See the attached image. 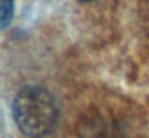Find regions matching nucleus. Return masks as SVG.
<instances>
[{
	"label": "nucleus",
	"instance_id": "f257e3e1",
	"mask_svg": "<svg viewBox=\"0 0 149 138\" xmlns=\"http://www.w3.org/2000/svg\"><path fill=\"white\" fill-rule=\"evenodd\" d=\"M13 119L23 135L44 138L58 124V105L49 92L38 85H28L13 99Z\"/></svg>",
	"mask_w": 149,
	"mask_h": 138
},
{
	"label": "nucleus",
	"instance_id": "f03ea898",
	"mask_svg": "<svg viewBox=\"0 0 149 138\" xmlns=\"http://www.w3.org/2000/svg\"><path fill=\"white\" fill-rule=\"evenodd\" d=\"M15 16V3L13 0H0V30L6 29Z\"/></svg>",
	"mask_w": 149,
	"mask_h": 138
},
{
	"label": "nucleus",
	"instance_id": "7ed1b4c3",
	"mask_svg": "<svg viewBox=\"0 0 149 138\" xmlns=\"http://www.w3.org/2000/svg\"><path fill=\"white\" fill-rule=\"evenodd\" d=\"M77 1H81V3H90V1H96V0H77Z\"/></svg>",
	"mask_w": 149,
	"mask_h": 138
}]
</instances>
